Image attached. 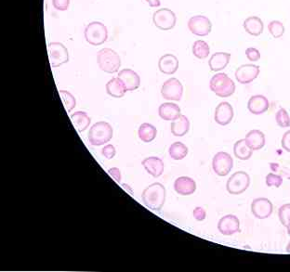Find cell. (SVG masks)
<instances>
[{"label": "cell", "instance_id": "cell-5", "mask_svg": "<svg viewBox=\"0 0 290 272\" xmlns=\"http://www.w3.org/2000/svg\"><path fill=\"white\" fill-rule=\"evenodd\" d=\"M84 33L86 41L92 46L104 44L108 38L107 27L100 22H92L86 26Z\"/></svg>", "mask_w": 290, "mask_h": 272}, {"label": "cell", "instance_id": "cell-25", "mask_svg": "<svg viewBox=\"0 0 290 272\" xmlns=\"http://www.w3.org/2000/svg\"><path fill=\"white\" fill-rule=\"evenodd\" d=\"M70 118L74 127L76 128V130L79 133H82L85 130H87L91 123V118L87 114V112H74L73 114H71Z\"/></svg>", "mask_w": 290, "mask_h": 272}, {"label": "cell", "instance_id": "cell-46", "mask_svg": "<svg viewBox=\"0 0 290 272\" xmlns=\"http://www.w3.org/2000/svg\"><path fill=\"white\" fill-rule=\"evenodd\" d=\"M286 252L290 253V242L288 243V244H287V246H286Z\"/></svg>", "mask_w": 290, "mask_h": 272}, {"label": "cell", "instance_id": "cell-6", "mask_svg": "<svg viewBox=\"0 0 290 272\" xmlns=\"http://www.w3.org/2000/svg\"><path fill=\"white\" fill-rule=\"evenodd\" d=\"M250 185V177L245 171H238L231 176L226 184L227 191L233 195H242Z\"/></svg>", "mask_w": 290, "mask_h": 272}, {"label": "cell", "instance_id": "cell-20", "mask_svg": "<svg viewBox=\"0 0 290 272\" xmlns=\"http://www.w3.org/2000/svg\"><path fill=\"white\" fill-rule=\"evenodd\" d=\"M158 68L160 72L165 74H173L177 72L179 68V61L177 57L172 54H166L159 59Z\"/></svg>", "mask_w": 290, "mask_h": 272}, {"label": "cell", "instance_id": "cell-7", "mask_svg": "<svg viewBox=\"0 0 290 272\" xmlns=\"http://www.w3.org/2000/svg\"><path fill=\"white\" fill-rule=\"evenodd\" d=\"M49 64L52 68H57L69 62L68 49L60 42H52L48 45Z\"/></svg>", "mask_w": 290, "mask_h": 272}, {"label": "cell", "instance_id": "cell-33", "mask_svg": "<svg viewBox=\"0 0 290 272\" xmlns=\"http://www.w3.org/2000/svg\"><path fill=\"white\" fill-rule=\"evenodd\" d=\"M268 30L274 38H280L285 34V26L279 21H272L268 25Z\"/></svg>", "mask_w": 290, "mask_h": 272}, {"label": "cell", "instance_id": "cell-8", "mask_svg": "<svg viewBox=\"0 0 290 272\" xmlns=\"http://www.w3.org/2000/svg\"><path fill=\"white\" fill-rule=\"evenodd\" d=\"M152 22L158 29L168 31L174 28L177 22L176 14L169 9H160L157 10L152 16Z\"/></svg>", "mask_w": 290, "mask_h": 272}, {"label": "cell", "instance_id": "cell-40", "mask_svg": "<svg viewBox=\"0 0 290 272\" xmlns=\"http://www.w3.org/2000/svg\"><path fill=\"white\" fill-rule=\"evenodd\" d=\"M192 216H194L195 219H197V221H203L207 218V212L201 206H197L194 210Z\"/></svg>", "mask_w": 290, "mask_h": 272}, {"label": "cell", "instance_id": "cell-29", "mask_svg": "<svg viewBox=\"0 0 290 272\" xmlns=\"http://www.w3.org/2000/svg\"><path fill=\"white\" fill-rule=\"evenodd\" d=\"M138 135L141 141L145 143H149L156 139V137L158 135V130L151 124L144 123L139 127Z\"/></svg>", "mask_w": 290, "mask_h": 272}, {"label": "cell", "instance_id": "cell-22", "mask_svg": "<svg viewBox=\"0 0 290 272\" xmlns=\"http://www.w3.org/2000/svg\"><path fill=\"white\" fill-rule=\"evenodd\" d=\"M231 54L227 52H216L213 54L210 60L208 61V65L212 72H220L226 68L230 62Z\"/></svg>", "mask_w": 290, "mask_h": 272}, {"label": "cell", "instance_id": "cell-18", "mask_svg": "<svg viewBox=\"0 0 290 272\" xmlns=\"http://www.w3.org/2000/svg\"><path fill=\"white\" fill-rule=\"evenodd\" d=\"M174 190L178 195L189 196L197 190V183L189 177H180L174 182Z\"/></svg>", "mask_w": 290, "mask_h": 272}, {"label": "cell", "instance_id": "cell-38", "mask_svg": "<svg viewBox=\"0 0 290 272\" xmlns=\"http://www.w3.org/2000/svg\"><path fill=\"white\" fill-rule=\"evenodd\" d=\"M52 5L60 11H65L69 9L70 0H52Z\"/></svg>", "mask_w": 290, "mask_h": 272}, {"label": "cell", "instance_id": "cell-3", "mask_svg": "<svg viewBox=\"0 0 290 272\" xmlns=\"http://www.w3.org/2000/svg\"><path fill=\"white\" fill-rule=\"evenodd\" d=\"M113 133V127L109 123L98 122L89 129V143L93 146L104 145L112 140Z\"/></svg>", "mask_w": 290, "mask_h": 272}, {"label": "cell", "instance_id": "cell-26", "mask_svg": "<svg viewBox=\"0 0 290 272\" xmlns=\"http://www.w3.org/2000/svg\"><path fill=\"white\" fill-rule=\"evenodd\" d=\"M106 92L112 97L120 99L124 97L125 93L127 92V89L125 88L124 83L119 78H112L106 84Z\"/></svg>", "mask_w": 290, "mask_h": 272}, {"label": "cell", "instance_id": "cell-39", "mask_svg": "<svg viewBox=\"0 0 290 272\" xmlns=\"http://www.w3.org/2000/svg\"><path fill=\"white\" fill-rule=\"evenodd\" d=\"M115 153H117V151H115V148L114 146L111 145V144H108V145L104 146L102 150V154L106 158V159H113V157L115 156Z\"/></svg>", "mask_w": 290, "mask_h": 272}, {"label": "cell", "instance_id": "cell-2", "mask_svg": "<svg viewBox=\"0 0 290 272\" xmlns=\"http://www.w3.org/2000/svg\"><path fill=\"white\" fill-rule=\"evenodd\" d=\"M209 88L212 92L221 98L231 97L236 92V84L224 73L213 75L209 82Z\"/></svg>", "mask_w": 290, "mask_h": 272}, {"label": "cell", "instance_id": "cell-31", "mask_svg": "<svg viewBox=\"0 0 290 272\" xmlns=\"http://www.w3.org/2000/svg\"><path fill=\"white\" fill-rule=\"evenodd\" d=\"M192 54L199 60H204L210 53V48L206 41L197 40L192 45Z\"/></svg>", "mask_w": 290, "mask_h": 272}, {"label": "cell", "instance_id": "cell-12", "mask_svg": "<svg viewBox=\"0 0 290 272\" xmlns=\"http://www.w3.org/2000/svg\"><path fill=\"white\" fill-rule=\"evenodd\" d=\"M274 211V205L267 198H257L251 203V213L258 219L270 218Z\"/></svg>", "mask_w": 290, "mask_h": 272}, {"label": "cell", "instance_id": "cell-10", "mask_svg": "<svg viewBox=\"0 0 290 272\" xmlns=\"http://www.w3.org/2000/svg\"><path fill=\"white\" fill-rule=\"evenodd\" d=\"M188 28L197 36H206L210 34L212 24L210 20L204 15H196L188 21Z\"/></svg>", "mask_w": 290, "mask_h": 272}, {"label": "cell", "instance_id": "cell-30", "mask_svg": "<svg viewBox=\"0 0 290 272\" xmlns=\"http://www.w3.org/2000/svg\"><path fill=\"white\" fill-rule=\"evenodd\" d=\"M168 153L173 160H182L188 154V148L182 142L177 141L170 145L168 149Z\"/></svg>", "mask_w": 290, "mask_h": 272}, {"label": "cell", "instance_id": "cell-15", "mask_svg": "<svg viewBox=\"0 0 290 272\" xmlns=\"http://www.w3.org/2000/svg\"><path fill=\"white\" fill-rule=\"evenodd\" d=\"M234 108L229 102H222L217 106L214 113V120L220 126H227L234 119Z\"/></svg>", "mask_w": 290, "mask_h": 272}, {"label": "cell", "instance_id": "cell-44", "mask_svg": "<svg viewBox=\"0 0 290 272\" xmlns=\"http://www.w3.org/2000/svg\"><path fill=\"white\" fill-rule=\"evenodd\" d=\"M122 187H123V188H124V189H125V190H128V191H129V193H130V195H131V193H132V190H131V189H130V188H129V186H128V185L122 184Z\"/></svg>", "mask_w": 290, "mask_h": 272}, {"label": "cell", "instance_id": "cell-23", "mask_svg": "<svg viewBox=\"0 0 290 272\" xmlns=\"http://www.w3.org/2000/svg\"><path fill=\"white\" fill-rule=\"evenodd\" d=\"M245 140L252 151H259L265 145V135L258 129L248 132Z\"/></svg>", "mask_w": 290, "mask_h": 272}, {"label": "cell", "instance_id": "cell-11", "mask_svg": "<svg viewBox=\"0 0 290 272\" xmlns=\"http://www.w3.org/2000/svg\"><path fill=\"white\" fill-rule=\"evenodd\" d=\"M161 94L167 101L180 102L183 95V86L177 78H170L163 84Z\"/></svg>", "mask_w": 290, "mask_h": 272}, {"label": "cell", "instance_id": "cell-16", "mask_svg": "<svg viewBox=\"0 0 290 272\" xmlns=\"http://www.w3.org/2000/svg\"><path fill=\"white\" fill-rule=\"evenodd\" d=\"M118 77L124 83L127 91H134L141 85V78L138 73L131 69H123L118 73Z\"/></svg>", "mask_w": 290, "mask_h": 272}, {"label": "cell", "instance_id": "cell-1", "mask_svg": "<svg viewBox=\"0 0 290 272\" xmlns=\"http://www.w3.org/2000/svg\"><path fill=\"white\" fill-rule=\"evenodd\" d=\"M166 188L161 183L149 185L142 195L143 204L152 211H160L166 202Z\"/></svg>", "mask_w": 290, "mask_h": 272}, {"label": "cell", "instance_id": "cell-14", "mask_svg": "<svg viewBox=\"0 0 290 272\" xmlns=\"http://www.w3.org/2000/svg\"><path fill=\"white\" fill-rule=\"evenodd\" d=\"M218 229L222 235L231 236L240 230V220L235 215H226L218 223Z\"/></svg>", "mask_w": 290, "mask_h": 272}, {"label": "cell", "instance_id": "cell-34", "mask_svg": "<svg viewBox=\"0 0 290 272\" xmlns=\"http://www.w3.org/2000/svg\"><path fill=\"white\" fill-rule=\"evenodd\" d=\"M276 120L278 127L282 128L290 127L289 114L284 108H280L278 112H276Z\"/></svg>", "mask_w": 290, "mask_h": 272}, {"label": "cell", "instance_id": "cell-21", "mask_svg": "<svg viewBox=\"0 0 290 272\" xmlns=\"http://www.w3.org/2000/svg\"><path fill=\"white\" fill-rule=\"evenodd\" d=\"M158 113L159 116L166 121H175L182 115L181 108L179 107L177 104L171 102H166L161 104L158 109Z\"/></svg>", "mask_w": 290, "mask_h": 272}, {"label": "cell", "instance_id": "cell-27", "mask_svg": "<svg viewBox=\"0 0 290 272\" xmlns=\"http://www.w3.org/2000/svg\"><path fill=\"white\" fill-rule=\"evenodd\" d=\"M171 133L175 137H183L186 135L190 129V121L185 115H181L170 126Z\"/></svg>", "mask_w": 290, "mask_h": 272}, {"label": "cell", "instance_id": "cell-43", "mask_svg": "<svg viewBox=\"0 0 290 272\" xmlns=\"http://www.w3.org/2000/svg\"><path fill=\"white\" fill-rule=\"evenodd\" d=\"M145 1H146L148 4H149V6L152 7V8H157V7H159V6L161 5L160 0H145Z\"/></svg>", "mask_w": 290, "mask_h": 272}, {"label": "cell", "instance_id": "cell-13", "mask_svg": "<svg viewBox=\"0 0 290 272\" xmlns=\"http://www.w3.org/2000/svg\"><path fill=\"white\" fill-rule=\"evenodd\" d=\"M260 74V67L255 64H244L236 69L235 76L237 82L247 85L253 82Z\"/></svg>", "mask_w": 290, "mask_h": 272}, {"label": "cell", "instance_id": "cell-28", "mask_svg": "<svg viewBox=\"0 0 290 272\" xmlns=\"http://www.w3.org/2000/svg\"><path fill=\"white\" fill-rule=\"evenodd\" d=\"M234 153L237 159L246 161L250 159L253 151L251 150L250 147L247 145L246 140L244 139V140H239L235 143Z\"/></svg>", "mask_w": 290, "mask_h": 272}, {"label": "cell", "instance_id": "cell-32", "mask_svg": "<svg viewBox=\"0 0 290 272\" xmlns=\"http://www.w3.org/2000/svg\"><path fill=\"white\" fill-rule=\"evenodd\" d=\"M59 95L62 98V101L64 102L65 110L67 111V112H72V110L76 105L75 98L71 93L66 91V90H59Z\"/></svg>", "mask_w": 290, "mask_h": 272}, {"label": "cell", "instance_id": "cell-37", "mask_svg": "<svg viewBox=\"0 0 290 272\" xmlns=\"http://www.w3.org/2000/svg\"><path fill=\"white\" fill-rule=\"evenodd\" d=\"M246 56L250 62H258L261 59V52L255 48H248L246 50Z\"/></svg>", "mask_w": 290, "mask_h": 272}, {"label": "cell", "instance_id": "cell-45", "mask_svg": "<svg viewBox=\"0 0 290 272\" xmlns=\"http://www.w3.org/2000/svg\"><path fill=\"white\" fill-rule=\"evenodd\" d=\"M286 229H287V234L290 236V219L289 221H288V223L286 225Z\"/></svg>", "mask_w": 290, "mask_h": 272}, {"label": "cell", "instance_id": "cell-19", "mask_svg": "<svg viewBox=\"0 0 290 272\" xmlns=\"http://www.w3.org/2000/svg\"><path fill=\"white\" fill-rule=\"evenodd\" d=\"M142 165L145 168V170L147 171L148 173L152 176L153 178H158L162 175L164 168H165L162 159L156 157V156L145 158L142 162Z\"/></svg>", "mask_w": 290, "mask_h": 272}, {"label": "cell", "instance_id": "cell-36", "mask_svg": "<svg viewBox=\"0 0 290 272\" xmlns=\"http://www.w3.org/2000/svg\"><path fill=\"white\" fill-rule=\"evenodd\" d=\"M265 182L268 187L279 188L281 185L283 184V178L281 176L270 173V174L266 176Z\"/></svg>", "mask_w": 290, "mask_h": 272}, {"label": "cell", "instance_id": "cell-9", "mask_svg": "<svg viewBox=\"0 0 290 272\" xmlns=\"http://www.w3.org/2000/svg\"><path fill=\"white\" fill-rule=\"evenodd\" d=\"M234 167V159L228 152L220 151L215 154L212 160V168L217 175L225 177Z\"/></svg>", "mask_w": 290, "mask_h": 272}, {"label": "cell", "instance_id": "cell-24", "mask_svg": "<svg viewBox=\"0 0 290 272\" xmlns=\"http://www.w3.org/2000/svg\"><path fill=\"white\" fill-rule=\"evenodd\" d=\"M244 29L246 30L247 34H251L253 36H259L263 33L264 25L261 18L257 16H250L244 21Z\"/></svg>", "mask_w": 290, "mask_h": 272}, {"label": "cell", "instance_id": "cell-17", "mask_svg": "<svg viewBox=\"0 0 290 272\" xmlns=\"http://www.w3.org/2000/svg\"><path fill=\"white\" fill-rule=\"evenodd\" d=\"M270 108V102L263 95L252 96L247 102L248 111L255 115H260L268 111Z\"/></svg>", "mask_w": 290, "mask_h": 272}, {"label": "cell", "instance_id": "cell-42", "mask_svg": "<svg viewBox=\"0 0 290 272\" xmlns=\"http://www.w3.org/2000/svg\"><path fill=\"white\" fill-rule=\"evenodd\" d=\"M108 174L111 176L113 180H115L118 183L121 182V179H122V177H121V171L119 170V168H118V167L110 168L108 170Z\"/></svg>", "mask_w": 290, "mask_h": 272}, {"label": "cell", "instance_id": "cell-4", "mask_svg": "<svg viewBox=\"0 0 290 272\" xmlns=\"http://www.w3.org/2000/svg\"><path fill=\"white\" fill-rule=\"evenodd\" d=\"M99 67L105 73H114L121 66V59L118 53L111 49H101L97 55Z\"/></svg>", "mask_w": 290, "mask_h": 272}, {"label": "cell", "instance_id": "cell-35", "mask_svg": "<svg viewBox=\"0 0 290 272\" xmlns=\"http://www.w3.org/2000/svg\"><path fill=\"white\" fill-rule=\"evenodd\" d=\"M278 217L281 224L286 227L290 219V204H284L281 206L278 210Z\"/></svg>", "mask_w": 290, "mask_h": 272}, {"label": "cell", "instance_id": "cell-41", "mask_svg": "<svg viewBox=\"0 0 290 272\" xmlns=\"http://www.w3.org/2000/svg\"><path fill=\"white\" fill-rule=\"evenodd\" d=\"M281 145L282 148L287 152H290V130L285 132L281 140Z\"/></svg>", "mask_w": 290, "mask_h": 272}]
</instances>
